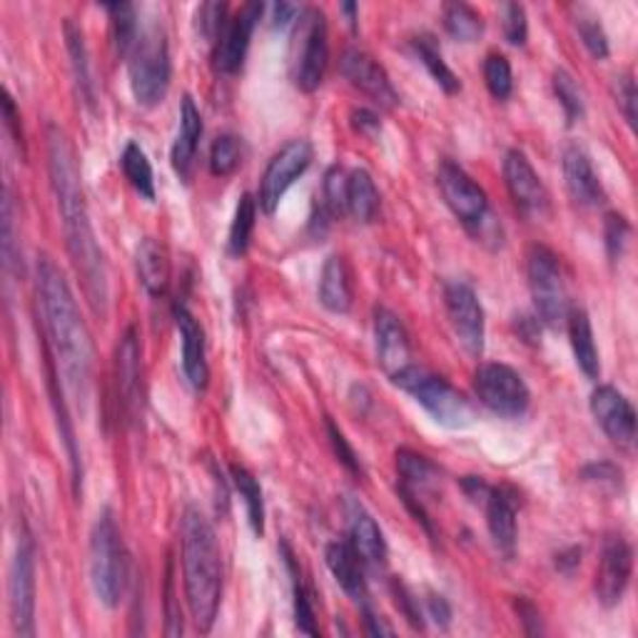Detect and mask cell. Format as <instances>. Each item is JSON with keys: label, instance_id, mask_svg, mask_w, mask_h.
Listing matches in <instances>:
<instances>
[{"label": "cell", "instance_id": "obj_1", "mask_svg": "<svg viewBox=\"0 0 638 638\" xmlns=\"http://www.w3.org/2000/svg\"><path fill=\"white\" fill-rule=\"evenodd\" d=\"M48 172L60 222H63L68 255L73 260L77 277H81L87 304L98 317H105L110 302L108 265H105V255L98 240H95L75 151L58 125L48 128Z\"/></svg>", "mask_w": 638, "mask_h": 638}, {"label": "cell", "instance_id": "obj_2", "mask_svg": "<svg viewBox=\"0 0 638 638\" xmlns=\"http://www.w3.org/2000/svg\"><path fill=\"white\" fill-rule=\"evenodd\" d=\"M35 279H38V302L48 337L46 347L63 372L70 392L77 399H87L95 370L91 329H87L83 314L77 310L75 294L56 262L46 255L38 257Z\"/></svg>", "mask_w": 638, "mask_h": 638}, {"label": "cell", "instance_id": "obj_3", "mask_svg": "<svg viewBox=\"0 0 638 638\" xmlns=\"http://www.w3.org/2000/svg\"><path fill=\"white\" fill-rule=\"evenodd\" d=\"M182 583L200 634H209L222 604V552L213 523L197 506H188L180 519Z\"/></svg>", "mask_w": 638, "mask_h": 638}, {"label": "cell", "instance_id": "obj_4", "mask_svg": "<svg viewBox=\"0 0 638 638\" xmlns=\"http://www.w3.org/2000/svg\"><path fill=\"white\" fill-rule=\"evenodd\" d=\"M130 581V556L118 521L105 509L91 531V583L103 606L116 609Z\"/></svg>", "mask_w": 638, "mask_h": 638}, {"label": "cell", "instance_id": "obj_5", "mask_svg": "<svg viewBox=\"0 0 638 638\" xmlns=\"http://www.w3.org/2000/svg\"><path fill=\"white\" fill-rule=\"evenodd\" d=\"M389 380L401 392H407L417 405H422L436 424L447 426V430H467L469 424H474L471 401L440 374L424 370V366L409 364Z\"/></svg>", "mask_w": 638, "mask_h": 638}, {"label": "cell", "instance_id": "obj_6", "mask_svg": "<svg viewBox=\"0 0 638 638\" xmlns=\"http://www.w3.org/2000/svg\"><path fill=\"white\" fill-rule=\"evenodd\" d=\"M128 75H130V91H133L135 100L145 108L162 103L165 95L170 91L172 63L165 31L147 28L137 35L135 48L130 50L128 60Z\"/></svg>", "mask_w": 638, "mask_h": 638}, {"label": "cell", "instance_id": "obj_7", "mask_svg": "<svg viewBox=\"0 0 638 638\" xmlns=\"http://www.w3.org/2000/svg\"><path fill=\"white\" fill-rule=\"evenodd\" d=\"M329 63L327 21L320 8H304L292 35V81L302 93L320 91Z\"/></svg>", "mask_w": 638, "mask_h": 638}, {"label": "cell", "instance_id": "obj_8", "mask_svg": "<svg viewBox=\"0 0 638 638\" xmlns=\"http://www.w3.org/2000/svg\"><path fill=\"white\" fill-rule=\"evenodd\" d=\"M527 275L537 317L549 327L566 325L571 304L556 252L544 248V244H534L527 255Z\"/></svg>", "mask_w": 638, "mask_h": 638}, {"label": "cell", "instance_id": "obj_9", "mask_svg": "<svg viewBox=\"0 0 638 638\" xmlns=\"http://www.w3.org/2000/svg\"><path fill=\"white\" fill-rule=\"evenodd\" d=\"M474 392L479 401L486 409H492L494 414L517 419L529 409V387L521 380L517 370H511L509 364L489 362L482 364L474 374Z\"/></svg>", "mask_w": 638, "mask_h": 638}, {"label": "cell", "instance_id": "obj_10", "mask_svg": "<svg viewBox=\"0 0 638 638\" xmlns=\"http://www.w3.org/2000/svg\"><path fill=\"white\" fill-rule=\"evenodd\" d=\"M314 151L308 140H292L269 160L265 174L260 180L257 205L265 215H275V209L282 203L285 192L302 178L312 165Z\"/></svg>", "mask_w": 638, "mask_h": 638}, {"label": "cell", "instance_id": "obj_11", "mask_svg": "<svg viewBox=\"0 0 638 638\" xmlns=\"http://www.w3.org/2000/svg\"><path fill=\"white\" fill-rule=\"evenodd\" d=\"M436 182H440L444 203L449 205L454 217L467 227L469 232H479L489 220V197L486 192L477 185L469 174L454 165L452 160H444L436 172Z\"/></svg>", "mask_w": 638, "mask_h": 638}, {"label": "cell", "instance_id": "obj_12", "mask_svg": "<svg viewBox=\"0 0 638 638\" xmlns=\"http://www.w3.org/2000/svg\"><path fill=\"white\" fill-rule=\"evenodd\" d=\"M444 308H447L449 325L457 335L459 345L467 349L471 357H482L484 352V308L479 302L474 287L465 279H452L444 285Z\"/></svg>", "mask_w": 638, "mask_h": 638}, {"label": "cell", "instance_id": "obj_13", "mask_svg": "<svg viewBox=\"0 0 638 638\" xmlns=\"http://www.w3.org/2000/svg\"><path fill=\"white\" fill-rule=\"evenodd\" d=\"M8 606L13 631L23 638L35 636V549L28 537L21 539L8 579Z\"/></svg>", "mask_w": 638, "mask_h": 638}, {"label": "cell", "instance_id": "obj_14", "mask_svg": "<svg viewBox=\"0 0 638 638\" xmlns=\"http://www.w3.org/2000/svg\"><path fill=\"white\" fill-rule=\"evenodd\" d=\"M634 574V549L622 534H611L601 549L599 569H597V599L601 606H616L622 604L624 593L631 583Z\"/></svg>", "mask_w": 638, "mask_h": 638}, {"label": "cell", "instance_id": "obj_15", "mask_svg": "<svg viewBox=\"0 0 638 638\" xmlns=\"http://www.w3.org/2000/svg\"><path fill=\"white\" fill-rule=\"evenodd\" d=\"M262 13H265V3H244L238 13L227 17L215 40V65L220 73H240L244 58H248L252 33H255Z\"/></svg>", "mask_w": 638, "mask_h": 638}, {"label": "cell", "instance_id": "obj_16", "mask_svg": "<svg viewBox=\"0 0 638 638\" xmlns=\"http://www.w3.org/2000/svg\"><path fill=\"white\" fill-rule=\"evenodd\" d=\"M591 414L597 419L601 430L616 444L618 449L631 452L636 444V409L622 392L609 384L593 389L591 395Z\"/></svg>", "mask_w": 638, "mask_h": 638}, {"label": "cell", "instance_id": "obj_17", "mask_svg": "<svg viewBox=\"0 0 638 638\" xmlns=\"http://www.w3.org/2000/svg\"><path fill=\"white\" fill-rule=\"evenodd\" d=\"M339 68H342V75L347 77L349 85L364 93L374 105L387 110L399 105V95L389 81L387 70H384L370 52H364L360 48H349L345 50Z\"/></svg>", "mask_w": 638, "mask_h": 638}, {"label": "cell", "instance_id": "obj_18", "mask_svg": "<svg viewBox=\"0 0 638 638\" xmlns=\"http://www.w3.org/2000/svg\"><path fill=\"white\" fill-rule=\"evenodd\" d=\"M504 180L506 190L523 215L544 217L549 213V192L544 182L521 151H509L504 157Z\"/></svg>", "mask_w": 638, "mask_h": 638}, {"label": "cell", "instance_id": "obj_19", "mask_svg": "<svg viewBox=\"0 0 638 638\" xmlns=\"http://www.w3.org/2000/svg\"><path fill=\"white\" fill-rule=\"evenodd\" d=\"M118 389L120 401L128 417L137 422V417L143 414V347H140V337L135 327H128L125 335L120 337L118 345Z\"/></svg>", "mask_w": 638, "mask_h": 638}, {"label": "cell", "instance_id": "obj_20", "mask_svg": "<svg viewBox=\"0 0 638 638\" xmlns=\"http://www.w3.org/2000/svg\"><path fill=\"white\" fill-rule=\"evenodd\" d=\"M174 327H178L180 342H182V372L190 382L192 389H205L209 382V366H207V349H205V332L200 327L185 304H174L172 308Z\"/></svg>", "mask_w": 638, "mask_h": 638}, {"label": "cell", "instance_id": "obj_21", "mask_svg": "<svg viewBox=\"0 0 638 638\" xmlns=\"http://www.w3.org/2000/svg\"><path fill=\"white\" fill-rule=\"evenodd\" d=\"M374 347H377V362L389 377H395L397 372L412 364V347H409L407 329L395 312L384 308L374 310Z\"/></svg>", "mask_w": 638, "mask_h": 638}, {"label": "cell", "instance_id": "obj_22", "mask_svg": "<svg viewBox=\"0 0 638 638\" xmlns=\"http://www.w3.org/2000/svg\"><path fill=\"white\" fill-rule=\"evenodd\" d=\"M486 527L492 541L504 558L517 552V494L506 486H492L486 496Z\"/></svg>", "mask_w": 638, "mask_h": 638}, {"label": "cell", "instance_id": "obj_23", "mask_svg": "<svg viewBox=\"0 0 638 638\" xmlns=\"http://www.w3.org/2000/svg\"><path fill=\"white\" fill-rule=\"evenodd\" d=\"M345 514H347L349 544L354 546V552L360 554L362 562L370 564V566L387 564V554H389L387 541H384L380 523L374 521L372 514L354 499H349L345 504Z\"/></svg>", "mask_w": 638, "mask_h": 638}, {"label": "cell", "instance_id": "obj_24", "mask_svg": "<svg viewBox=\"0 0 638 638\" xmlns=\"http://www.w3.org/2000/svg\"><path fill=\"white\" fill-rule=\"evenodd\" d=\"M564 180L566 190L576 205L599 207L606 200L604 185H601L597 170H593L591 157L579 145L566 147L564 153Z\"/></svg>", "mask_w": 638, "mask_h": 638}, {"label": "cell", "instance_id": "obj_25", "mask_svg": "<svg viewBox=\"0 0 638 638\" xmlns=\"http://www.w3.org/2000/svg\"><path fill=\"white\" fill-rule=\"evenodd\" d=\"M327 569L335 576V581L342 587L349 599L357 604H366V579H364V562L349 541H332L325 549Z\"/></svg>", "mask_w": 638, "mask_h": 638}, {"label": "cell", "instance_id": "obj_26", "mask_svg": "<svg viewBox=\"0 0 638 638\" xmlns=\"http://www.w3.org/2000/svg\"><path fill=\"white\" fill-rule=\"evenodd\" d=\"M200 137H203V118H200L195 100H192L190 95H185L180 108V130L172 143V155H170L172 168L182 182H190L192 178V165H195Z\"/></svg>", "mask_w": 638, "mask_h": 638}, {"label": "cell", "instance_id": "obj_27", "mask_svg": "<svg viewBox=\"0 0 638 638\" xmlns=\"http://www.w3.org/2000/svg\"><path fill=\"white\" fill-rule=\"evenodd\" d=\"M137 277L151 297H162L170 287V257L162 242L145 238L135 250Z\"/></svg>", "mask_w": 638, "mask_h": 638}, {"label": "cell", "instance_id": "obj_28", "mask_svg": "<svg viewBox=\"0 0 638 638\" xmlns=\"http://www.w3.org/2000/svg\"><path fill=\"white\" fill-rule=\"evenodd\" d=\"M320 302L325 304L329 312L335 314H347L352 310V275H349V267L345 257L332 255L327 257L325 267L320 273V287H317Z\"/></svg>", "mask_w": 638, "mask_h": 638}, {"label": "cell", "instance_id": "obj_29", "mask_svg": "<svg viewBox=\"0 0 638 638\" xmlns=\"http://www.w3.org/2000/svg\"><path fill=\"white\" fill-rule=\"evenodd\" d=\"M566 329H569L571 349H574V357H576V364H579V370L587 374L589 380H599L601 362H599L597 342H593L589 312L581 310V308H571L569 317H566Z\"/></svg>", "mask_w": 638, "mask_h": 638}, {"label": "cell", "instance_id": "obj_30", "mask_svg": "<svg viewBox=\"0 0 638 638\" xmlns=\"http://www.w3.org/2000/svg\"><path fill=\"white\" fill-rule=\"evenodd\" d=\"M397 477H399V492H405L414 499H422V496L434 489L440 482V469H436L430 459L422 457V454L399 449L397 452Z\"/></svg>", "mask_w": 638, "mask_h": 638}, {"label": "cell", "instance_id": "obj_31", "mask_svg": "<svg viewBox=\"0 0 638 638\" xmlns=\"http://www.w3.org/2000/svg\"><path fill=\"white\" fill-rule=\"evenodd\" d=\"M347 213L357 222H372L380 213V192L366 170L347 172Z\"/></svg>", "mask_w": 638, "mask_h": 638}, {"label": "cell", "instance_id": "obj_32", "mask_svg": "<svg viewBox=\"0 0 638 638\" xmlns=\"http://www.w3.org/2000/svg\"><path fill=\"white\" fill-rule=\"evenodd\" d=\"M65 46L70 56V65H73V77L77 83V91H81V98L93 105L95 103V83L91 73V60H87V46L83 28L77 25L73 17L65 21Z\"/></svg>", "mask_w": 638, "mask_h": 638}, {"label": "cell", "instance_id": "obj_33", "mask_svg": "<svg viewBox=\"0 0 638 638\" xmlns=\"http://www.w3.org/2000/svg\"><path fill=\"white\" fill-rule=\"evenodd\" d=\"M230 477L234 489H238L240 499L244 502V509H248V521L252 531L262 537L265 534V499H262V486L257 482V477L242 465H232Z\"/></svg>", "mask_w": 638, "mask_h": 638}, {"label": "cell", "instance_id": "obj_34", "mask_svg": "<svg viewBox=\"0 0 638 638\" xmlns=\"http://www.w3.org/2000/svg\"><path fill=\"white\" fill-rule=\"evenodd\" d=\"M120 165L122 172H125V180L133 185L137 195L147 200V203H155V174L143 147L137 143H128L125 151H122Z\"/></svg>", "mask_w": 638, "mask_h": 638}, {"label": "cell", "instance_id": "obj_35", "mask_svg": "<svg viewBox=\"0 0 638 638\" xmlns=\"http://www.w3.org/2000/svg\"><path fill=\"white\" fill-rule=\"evenodd\" d=\"M255 222H257V200L252 197L250 192H244L238 207H234L230 238H227V252H230L232 257L248 255L252 232H255Z\"/></svg>", "mask_w": 638, "mask_h": 638}, {"label": "cell", "instance_id": "obj_36", "mask_svg": "<svg viewBox=\"0 0 638 638\" xmlns=\"http://www.w3.org/2000/svg\"><path fill=\"white\" fill-rule=\"evenodd\" d=\"M412 46H414L417 58L422 60V65L430 70L434 83L440 85L447 95H457L461 91L459 77L454 75V70L447 63H444V58H442L440 48H436L434 38H430V35H417V38L412 40Z\"/></svg>", "mask_w": 638, "mask_h": 638}, {"label": "cell", "instance_id": "obj_37", "mask_svg": "<svg viewBox=\"0 0 638 638\" xmlns=\"http://www.w3.org/2000/svg\"><path fill=\"white\" fill-rule=\"evenodd\" d=\"M444 28L459 43H474L484 33V17L467 3L444 5Z\"/></svg>", "mask_w": 638, "mask_h": 638}, {"label": "cell", "instance_id": "obj_38", "mask_svg": "<svg viewBox=\"0 0 638 638\" xmlns=\"http://www.w3.org/2000/svg\"><path fill=\"white\" fill-rule=\"evenodd\" d=\"M105 11L110 15L112 25V40L120 56H130V50L137 43V13L133 3H110L105 5Z\"/></svg>", "mask_w": 638, "mask_h": 638}, {"label": "cell", "instance_id": "obj_39", "mask_svg": "<svg viewBox=\"0 0 638 638\" xmlns=\"http://www.w3.org/2000/svg\"><path fill=\"white\" fill-rule=\"evenodd\" d=\"M552 85H554V95L556 100L562 103L564 108V116L569 125L574 122H579L583 116H587V100H583V91L576 83V77L571 73H566V70H556L554 77H552Z\"/></svg>", "mask_w": 638, "mask_h": 638}, {"label": "cell", "instance_id": "obj_40", "mask_svg": "<svg viewBox=\"0 0 638 638\" xmlns=\"http://www.w3.org/2000/svg\"><path fill=\"white\" fill-rule=\"evenodd\" d=\"M287 566H290L292 571V593H294V626L300 628V634H308V636H317L320 628H317V618H314V606H312V599H310V591L304 589L302 583V576L297 571L294 566V556L287 552Z\"/></svg>", "mask_w": 638, "mask_h": 638}, {"label": "cell", "instance_id": "obj_41", "mask_svg": "<svg viewBox=\"0 0 638 638\" xmlns=\"http://www.w3.org/2000/svg\"><path fill=\"white\" fill-rule=\"evenodd\" d=\"M242 162V143L238 135H220L213 143L209 151V172L215 178H230V174L240 168Z\"/></svg>", "mask_w": 638, "mask_h": 638}, {"label": "cell", "instance_id": "obj_42", "mask_svg": "<svg viewBox=\"0 0 638 638\" xmlns=\"http://www.w3.org/2000/svg\"><path fill=\"white\" fill-rule=\"evenodd\" d=\"M484 83L496 100H506L514 91V73L509 58L502 52H489L484 60Z\"/></svg>", "mask_w": 638, "mask_h": 638}, {"label": "cell", "instance_id": "obj_43", "mask_svg": "<svg viewBox=\"0 0 638 638\" xmlns=\"http://www.w3.org/2000/svg\"><path fill=\"white\" fill-rule=\"evenodd\" d=\"M576 31H579L583 46L597 60L609 58V38L604 25L599 23V17L589 11H579L576 15Z\"/></svg>", "mask_w": 638, "mask_h": 638}, {"label": "cell", "instance_id": "obj_44", "mask_svg": "<svg viewBox=\"0 0 638 638\" xmlns=\"http://www.w3.org/2000/svg\"><path fill=\"white\" fill-rule=\"evenodd\" d=\"M628 240H631V225H628L626 217L618 213H609L604 220V242L609 257L614 262L622 260L628 248Z\"/></svg>", "mask_w": 638, "mask_h": 638}, {"label": "cell", "instance_id": "obj_45", "mask_svg": "<svg viewBox=\"0 0 638 638\" xmlns=\"http://www.w3.org/2000/svg\"><path fill=\"white\" fill-rule=\"evenodd\" d=\"M325 209L329 215L347 213V172L332 168L325 178Z\"/></svg>", "mask_w": 638, "mask_h": 638}, {"label": "cell", "instance_id": "obj_46", "mask_svg": "<svg viewBox=\"0 0 638 638\" xmlns=\"http://www.w3.org/2000/svg\"><path fill=\"white\" fill-rule=\"evenodd\" d=\"M504 35L511 46H527L529 38V21H527V11L519 3H506L504 5Z\"/></svg>", "mask_w": 638, "mask_h": 638}, {"label": "cell", "instance_id": "obj_47", "mask_svg": "<svg viewBox=\"0 0 638 638\" xmlns=\"http://www.w3.org/2000/svg\"><path fill=\"white\" fill-rule=\"evenodd\" d=\"M327 434H329L332 449H335V457L342 461L345 469L352 471L354 477H362V465H360V459H357V452L352 449V444L347 442V436L335 422H332V419H327Z\"/></svg>", "mask_w": 638, "mask_h": 638}, {"label": "cell", "instance_id": "obj_48", "mask_svg": "<svg viewBox=\"0 0 638 638\" xmlns=\"http://www.w3.org/2000/svg\"><path fill=\"white\" fill-rule=\"evenodd\" d=\"M195 21H197L200 33H203L207 40H217V35H220L222 25L227 21V5L225 3H203L197 8Z\"/></svg>", "mask_w": 638, "mask_h": 638}, {"label": "cell", "instance_id": "obj_49", "mask_svg": "<svg viewBox=\"0 0 638 638\" xmlns=\"http://www.w3.org/2000/svg\"><path fill=\"white\" fill-rule=\"evenodd\" d=\"M392 593H395V604L401 614H405L409 626L417 628V631H424V614H422V609H419V599H414V593L409 591L401 581L392 583Z\"/></svg>", "mask_w": 638, "mask_h": 638}, {"label": "cell", "instance_id": "obj_50", "mask_svg": "<svg viewBox=\"0 0 638 638\" xmlns=\"http://www.w3.org/2000/svg\"><path fill=\"white\" fill-rule=\"evenodd\" d=\"M616 103L618 110L624 112L626 122L631 128H636V103H638V93H636V83L631 75H618L616 77Z\"/></svg>", "mask_w": 638, "mask_h": 638}, {"label": "cell", "instance_id": "obj_51", "mask_svg": "<svg viewBox=\"0 0 638 638\" xmlns=\"http://www.w3.org/2000/svg\"><path fill=\"white\" fill-rule=\"evenodd\" d=\"M581 477L587 479V482H597V484H611V486L622 484V471H618L614 465H609V461L587 467L581 471Z\"/></svg>", "mask_w": 638, "mask_h": 638}, {"label": "cell", "instance_id": "obj_52", "mask_svg": "<svg viewBox=\"0 0 638 638\" xmlns=\"http://www.w3.org/2000/svg\"><path fill=\"white\" fill-rule=\"evenodd\" d=\"M514 606H517V614L521 618L523 624V631H527L529 636H539L544 628H541V616H539V609L531 604L529 599H517L514 601Z\"/></svg>", "mask_w": 638, "mask_h": 638}, {"label": "cell", "instance_id": "obj_53", "mask_svg": "<svg viewBox=\"0 0 638 638\" xmlns=\"http://www.w3.org/2000/svg\"><path fill=\"white\" fill-rule=\"evenodd\" d=\"M165 593H168V601H165V609H168V628H165V634H168V636H180L182 634V622H180V611H174L172 562L168 566V587H165Z\"/></svg>", "mask_w": 638, "mask_h": 638}, {"label": "cell", "instance_id": "obj_54", "mask_svg": "<svg viewBox=\"0 0 638 638\" xmlns=\"http://www.w3.org/2000/svg\"><path fill=\"white\" fill-rule=\"evenodd\" d=\"M426 614H430V618L436 626L447 628L449 622H452L449 601L444 597H440V593H430V599H426Z\"/></svg>", "mask_w": 638, "mask_h": 638}, {"label": "cell", "instance_id": "obj_55", "mask_svg": "<svg viewBox=\"0 0 638 638\" xmlns=\"http://www.w3.org/2000/svg\"><path fill=\"white\" fill-rule=\"evenodd\" d=\"M352 128L357 130V133H362L366 137H374L382 130L380 118L374 116L372 110H364V108L352 112Z\"/></svg>", "mask_w": 638, "mask_h": 638}, {"label": "cell", "instance_id": "obj_56", "mask_svg": "<svg viewBox=\"0 0 638 638\" xmlns=\"http://www.w3.org/2000/svg\"><path fill=\"white\" fill-rule=\"evenodd\" d=\"M362 616H364V631L370 636H392L395 634V628L384 622L382 616L374 614V611L366 604H362Z\"/></svg>", "mask_w": 638, "mask_h": 638}, {"label": "cell", "instance_id": "obj_57", "mask_svg": "<svg viewBox=\"0 0 638 638\" xmlns=\"http://www.w3.org/2000/svg\"><path fill=\"white\" fill-rule=\"evenodd\" d=\"M273 13H275V15H273L275 28H285V25L297 23V17H300L302 8H297V5H292V3H282V0H279V3L273 5Z\"/></svg>", "mask_w": 638, "mask_h": 638}, {"label": "cell", "instance_id": "obj_58", "mask_svg": "<svg viewBox=\"0 0 638 638\" xmlns=\"http://www.w3.org/2000/svg\"><path fill=\"white\" fill-rule=\"evenodd\" d=\"M3 116H5V125L13 130V137L17 145H23V133L17 130V112H15V105H13V98L11 95L5 93V100H3Z\"/></svg>", "mask_w": 638, "mask_h": 638}, {"label": "cell", "instance_id": "obj_59", "mask_svg": "<svg viewBox=\"0 0 638 638\" xmlns=\"http://www.w3.org/2000/svg\"><path fill=\"white\" fill-rule=\"evenodd\" d=\"M581 562V549H569L566 554H558L556 556V569L562 571H571L574 566H579Z\"/></svg>", "mask_w": 638, "mask_h": 638}, {"label": "cell", "instance_id": "obj_60", "mask_svg": "<svg viewBox=\"0 0 638 638\" xmlns=\"http://www.w3.org/2000/svg\"><path fill=\"white\" fill-rule=\"evenodd\" d=\"M357 11H360V8H357L354 3H345L342 5V13L349 17V25H352V28L357 25Z\"/></svg>", "mask_w": 638, "mask_h": 638}]
</instances>
